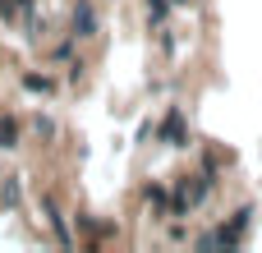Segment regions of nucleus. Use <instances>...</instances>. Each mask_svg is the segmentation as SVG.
<instances>
[{"instance_id": "nucleus-1", "label": "nucleus", "mask_w": 262, "mask_h": 253, "mask_svg": "<svg viewBox=\"0 0 262 253\" xmlns=\"http://www.w3.org/2000/svg\"><path fill=\"white\" fill-rule=\"evenodd\" d=\"M161 138H166L170 147H184V143H189V138H184V115H180V111H170V115H166V124H161Z\"/></svg>"}, {"instance_id": "nucleus-2", "label": "nucleus", "mask_w": 262, "mask_h": 253, "mask_svg": "<svg viewBox=\"0 0 262 253\" xmlns=\"http://www.w3.org/2000/svg\"><path fill=\"white\" fill-rule=\"evenodd\" d=\"M97 32V14H92V5L83 0L78 9H74V37H92Z\"/></svg>"}, {"instance_id": "nucleus-3", "label": "nucleus", "mask_w": 262, "mask_h": 253, "mask_svg": "<svg viewBox=\"0 0 262 253\" xmlns=\"http://www.w3.org/2000/svg\"><path fill=\"white\" fill-rule=\"evenodd\" d=\"M23 83H28V88H32V92H51V78H37V74H28V78H23Z\"/></svg>"}]
</instances>
